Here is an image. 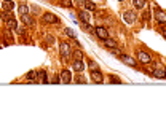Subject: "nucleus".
Masks as SVG:
<instances>
[{"mask_svg": "<svg viewBox=\"0 0 166 140\" xmlns=\"http://www.w3.org/2000/svg\"><path fill=\"white\" fill-rule=\"evenodd\" d=\"M120 59H121V62H124L126 65H129V67H136L137 65V62L134 61V58H131V56H126V54H120Z\"/></svg>", "mask_w": 166, "mask_h": 140, "instance_id": "nucleus-4", "label": "nucleus"}, {"mask_svg": "<svg viewBox=\"0 0 166 140\" xmlns=\"http://www.w3.org/2000/svg\"><path fill=\"white\" fill-rule=\"evenodd\" d=\"M59 49H61V56L66 59L69 54H72V49H71V45L66 43V41H62V43L59 45Z\"/></svg>", "mask_w": 166, "mask_h": 140, "instance_id": "nucleus-3", "label": "nucleus"}, {"mask_svg": "<svg viewBox=\"0 0 166 140\" xmlns=\"http://www.w3.org/2000/svg\"><path fill=\"white\" fill-rule=\"evenodd\" d=\"M48 2H51V3H54V0H48Z\"/></svg>", "mask_w": 166, "mask_h": 140, "instance_id": "nucleus-33", "label": "nucleus"}, {"mask_svg": "<svg viewBox=\"0 0 166 140\" xmlns=\"http://www.w3.org/2000/svg\"><path fill=\"white\" fill-rule=\"evenodd\" d=\"M78 19H80L81 22H88V21H90L88 11H80V13H78Z\"/></svg>", "mask_w": 166, "mask_h": 140, "instance_id": "nucleus-16", "label": "nucleus"}, {"mask_svg": "<svg viewBox=\"0 0 166 140\" xmlns=\"http://www.w3.org/2000/svg\"><path fill=\"white\" fill-rule=\"evenodd\" d=\"M154 75H155V78H166L164 77V70H161V68H155Z\"/></svg>", "mask_w": 166, "mask_h": 140, "instance_id": "nucleus-18", "label": "nucleus"}, {"mask_svg": "<svg viewBox=\"0 0 166 140\" xmlns=\"http://www.w3.org/2000/svg\"><path fill=\"white\" fill-rule=\"evenodd\" d=\"M110 78H112V83H120V80L117 77H110Z\"/></svg>", "mask_w": 166, "mask_h": 140, "instance_id": "nucleus-30", "label": "nucleus"}, {"mask_svg": "<svg viewBox=\"0 0 166 140\" xmlns=\"http://www.w3.org/2000/svg\"><path fill=\"white\" fill-rule=\"evenodd\" d=\"M59 5H62V7H66V8H72V0H59Z\"/></svg>", "mask_w": 166, "mask_h": 140, "instance_id": "nucleus-21", "label": "nucleus"}, {"mask_svg": "<svg viewBox=\"0 0 166 140\" xmlns=\"http://www.w3.org/2000/svg\"><path fill=\"white\" fill-rule=\"evenodd\" d=\"M155 18H157V21H158L160 24H166V13H164V11L158 10V11L155 13Z\"/></svg>", "mask_w": 166, "mask_h": 140, "instance_id": "nucleus-11", "label": "nucleus"}, {"mask_svg": "<svg viewBox=\"0 0 166 140\" xmlns=\"http://www.w3.org/2000/svg\"><path fill=\"white\" fill-rule=\"evenodd\" d=\"M35 77H37V72H29L26 75V78L29 80V81H35Z\"/></svg>", "mask_w": 166, "mask_h": 140, "instance_id": "nucleus-24", "label": "nucleus"}, {"mask_svg": "<svg viewBox=\"0 0 166 140\" xmlns=\"http://www.w3.org/2000/svg\"><path fill=\"white\" fill-rule=\"evenodd\" d=\"M72 68L75 70V72H83V70H85V64H83L81 59H75L74 64H72Z\"/></svg>", "mask_w": 166, "mask_h": 140, "instance_id": "nucleus-8", "label": "nucleus"}, {"mask_svg": "<svg viewBox=\"0 0 166 140\" xmlns=\"http://www.w3.org/2000/svg\"><path fill=\"white\" fill-rule=\"evenodd\" d=\"M94 32H96V35H98L101 40H105V38H109V32H107V29H105V27H96V29H94Z\"/></svg>", "mask_w": 166, "mask_h": 140, "instance_id": "nucleus-6", "label": "nucleus"}, {"mask_svg": "<svg viewBox=\"0 0 166 140\" xmlns=\"http://www.w3.org/2000/svg\"><path fill=\"white\" fill-rule=\"evenodd\" d=\"M137 59H139L142 64H150V62H152L150 54H149V53H145V51H139V53H137Z\"/></svg>", "mask_w": 166, "mask_h": 140, "instance_id": "nucleus-5", "label": "nucleus"}, {"mask_svg": "<svg viewBox=\"0 0 166 140\" xmlns=\"http://www.w3.org/2000/svg\"><path fill=\"white\" fill-rule=\"evenodd\" d=\"M85 8H86L88 11H93V10H96V3L90 2V0H85Z\"/></svg>", "mask_w": 166, "mask_h": 140, "instance_id": "nucleus-20", "label": "nucleus"}, {"mask_svg": "<svg viewBox=\"0 0 166 140\" xmlns=\"http://www.w3.org/2000/svg\"><path fill=\"white\" fill-rule=\"evenodd\" d=\"M66 34H67L69 37H72V38H75V34H74V30H72V29H66Z\"/></svg>", "mask_w": 166, "mask_h": 140, "instance_id": "nucleus-28", "label": "nucleus"}, {"mask_svg": "<svg viewBox=\"0 0 166 140\" xmlns=\"http://www.w3.org/2000/svg\"><path fill=\"white\" fill-rule=\"evenodd\" d=\"M42 21L46 22V24H56V22H59L58 16L53 15V13H43V15H42Z\"/></svg>", "mask_w": 166, "mask_h": 140, "instance_id": "nucleus-1", "label": "nucleus"}, {"mask_svg": "<svg viewBox=\"0 0 166 140\" xmlns=\"http://www.w3.org/2000/svg\"><path fill=\"white\" fill-rule=\"evenodd\" d=\"M15 30H16V32H18L19 35H24V29H21V27H16Z\"/></svg>", "mask_w": 166, "mask_h": 140, "instance_id": "nucleus-29", "label": "nucleus"}, {"mask_svg": "<svg viewBox=\"0 0 166 140\" xmlns=\"http://www.w3.org/2000/svg\"><path fill=\"white\" fill-rule=\"evenodd\" d=\"M21 19H22V22H24L26 26H34V18L29 15V13H27V15H22Z\"/></svg>", "mask_w": 166, "mask_h": 140, "instance_id": "nucleus-12", "label": "nucleus"}, {"mask_svg": "<svg viewBox=\"0 0 166 140\" xmlns=\"http://www.w3.org/2000/svg\"><path fill=\"white\" fill-rule=\"evenodd\" d=\"M46 40H48V43H53V41H54V38H53V37H50V35L46 37Z\"/></svg>", "mask_w": 166, "mask_h": 140, "instance_id": "nucleus-31", "label": "nucleus"}, {"mask_svg": "<svg viewBox=\"0 0 166 140\" xmlns=\"http://www.w3.org/2000/svg\"><path fill=\"white\" fill-rule=\"evenodd\" d=\"M10 18H13L11 11H8V10H3V13H2V19H3V21H8Z\"/></svg>", "mask_w": 166, "mask_h": 140, "instance_id": "nucleus-23", "label": "nucleus"}, {"mask_svg": "<svg viewBox=\"0 0 166 140\" xmlns=\"http://www.w3.org/2000/svg\"><path fill=\"white\" fill-rule=\"evenodd\" d=\"M118 2H123V0H118Z\"/></svg>", "mask_w": 166, "mask_h": 140, "instance_id": "nucleus-35", "label": "nucleus"}, {"mask_svg": "<svg viewBox=\"0 0 166 140\" xmlns=\"http://www.w3.org/2000/svg\"><path fill=\"white\" fill-rule=\"evenodd\" d=\"M35 81H38V83H48V78H46V72H43V70H40V72H37Z\"/></svg>", "mask_w": 166, "mask_h": 140, "instance_id": "nucleus-10", "label": "nucleus"}, {"mask_svg": "<svg viewBox=\"0 0 166 140\" xmlns=\"http://www.w3.org/2000/svg\"><path fill=\"white\" fill-rule=\"evenodd\" d=\"M164 77H166V68H164Z\"/></svg>", "mask_w": 166, "mask_h": 140, "instance_id": "nucleus-34", "label": "nucleus"}, {"mask_svg": "<svg viewBox=\"0 0 166 140\" xmlns=\"http://www.w3.org/2000/svg\"><path fill=\"white\" fill-rule=\"evenodd\" d=\"M7 22V29H16V27H18V22H16V19L15 18H10L8 21H5Z\"/></svg>", "mask_w": 166, "mask_h": 140, "instance_id": "nucleus-15", "label": "nucleus"}, {"mask_svg": "<svg viewBox=\"0 0 166 140\" xmlns=\"http://www.w3.org/2000/svg\"><path fill=\"white\" fill-rule=\"evenodd\" d=\"M133 5H134L136 8H144L145 0H133Z\"/></svg>", "mask_w": 166, "mask_h": 140, "instance_id": "nucleus-22", "label": "nucleus"}, {"mask_svg": "<svg viewBox=\"0 0 166 140\" xmlns=\"http://www.w3.org/2000/svg\"><path fill=\"white\" fill-rule=\"evenodd\" d=\"M74 56H75V59H83V53L78 49V51H75L74 53Z\"/></svg>", "mask_w": 166, "mask_h": 140, "instance_id": "nucleus-27", "label": "nucleus"}, {"mask_svg": "<svg viewBox=\"0 0 166 140\" xmlns=\"http://www.w3.org/2000/svg\"><path fill=\"white\" fill-rule=\"evenodd\" d=\"M75 83H86V80H85V77L78 75V77H75Z\"/></svg>", "mask_w": 166, "mask_h": 140, "instance_id": "nucleus-26", "label": "nucleus"}, {"mask_svg": "<svg viewBox=\"0 0 166 140\" xmlns=\"http://www.w3.org/2000/svg\"><path fill=\"white\" fill-rule=\"evenodd\" d=\"M104 45H105L107 48H112V49L118 46V45H117V41H115V40H110V38H105V40H104Z\"/></svg>", "mask_w": 166, "mask_h": 140, "instance_id": "nucleus-17", "label": "nucleus"}, {"mask_svg": "<svg viewBox=\"0 0 166 140\" xmlns=\"http://www.w3.org/2000/svg\"><path fill=\"white\" fill-rule=\"evenodd\" d=\"M2 7H3V10L11 11L13 8H15V2H13V0H3V2H2Z\"/></svg>", "mask_w": 166, "mask_h": 140, "instance_id": "nucleus-13", "label": "nucleus"}, {"mask_svg": "<svg viewBox=\"0 0 166 140\" xmlns=\"http://www.w3.org/2000/svg\"><path fill=\"white\" fill-rule=\"evenodd\" d=\"M18 13H19L21 16H22V15H27V13H29V8H27L26 5H19V7H18Z\"/></svg>", "mask_w": 166, "mask_h": 140, "instance_id": "nucleus-19", "label": "nucleus"}, {"mask_svg": "<svg viewBox=\"0 0 166 140\" xmlns=\"http://www.w3.org/2000/svg\"><path fill=\"white\" fill-rule=\"evenodd\" d=\"M123 18H124V21H126L128 24H133V22L136 21V13H134V11H126Z\"/></svg>", "mask_w": 166, "mask_h": 140, "instance_id": "nucleus-9", "label": "nucleus"}, {"mask_svg": "<svg viewBox=\"0 0 166 140\" xmlns=\"http://www.w3.org/2000/svg\"><path fill=\"white\" fill-rule=\"evenodd\" d=\"M90 68H91V70H99L98 64H96L94 61H90Z\"/></svg>", "mask_w": 166, "mask_h": 140, "instance_id": "nucleus-25", "label": "nucleus"}, {"mask_svg": "<svg viewBox=\"0 0 166 140\" xmlns=\"http://www.w3.org/2000/svg\"><path fill=\"white\" fill-rule=\"evenodd\" d=\"M163 37L166 38V27H164V29H163Z\"/></svg>", "mask_w": 166, "mask_h": 140, "instance_id": "nucleus-32", "label": "nucleus"}, {"mask_svg": "<svg viewBox=\"0 0 166 140\" xmlns=\"http://www.w3.org/2000/svg\"><path fill=\"white\" fill-rule=\"evenodd\" d=\"M3 43H5V45L13 43V38H11V32H10V29H7L5 34H3Z\"/></svg>", "mask_w": 166, "mask_h": 140, "instance_id": "nucleus-14", "label": "nucleus"}, {"mask_svg": "<svg viewBox=\"0 0 166 140\" xmlns=\"http://www.w3.org/2000/svg\"><path fill=\"white\" fill-rule=\"evenodd\" d=\"M91 80L94 83H102L104 81V77H102V73L99 72V70H91Z\"/></svg>", "mask_w": 166, "mask_h": 140, "instance_id": "nucleus-7", "label": "nucleus"}, {"mask_svg": "<svg viewBox=\"0 0 166 140\" xmlns=\"http://www.w3.org/2000/svg\"><path fill=\"white\" fill-rule=\"evenodd\" d=\"M72 80V75H71V70L64 68L62 72L59 73V83H64V85H67V83H71Z\"/></svg>", "mask_w": 166, "mask_h": 140, "instance_id": "nucleus-2", "label": "nucleus"}]
</instances>
